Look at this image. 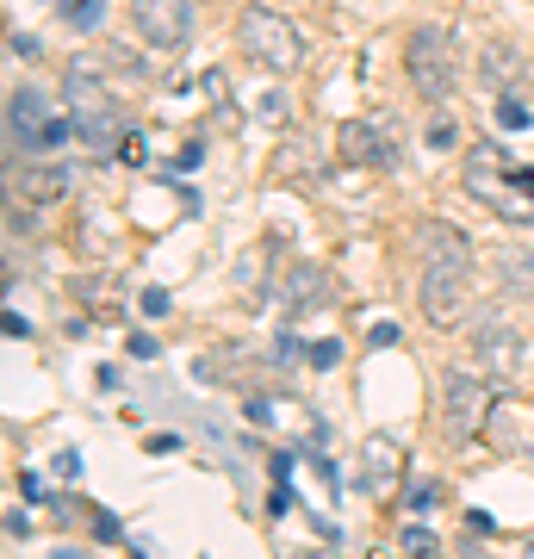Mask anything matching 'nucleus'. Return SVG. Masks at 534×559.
Returning <instances> with one entry per match:
<instances>
[{
	"label": "nucleus",
	"instance_id": "f257e3e1",
	"mask_svg": "<svg viewBox=\"0 0 534 559\" xmlns=\"http://www.w3.org/2000/svg\"><path fill=\"white\" fill-rule=\"evenodd\" d=\"M416 242H423V318L436 330H460L466 323V299H473V242L460 237L448 218L416 224Z\"/></svg>",
	"mask_w": 534,
	"mask_h": 559
},
{
	"label": "nucleus",
	"instance_id": "f03ea898",
	"mask_svg": "<svg viewBox=\"0 0 534 559\" xmlns=\"http://www.w3.org/2000/svg\"><path fill=\"white\" fill-rule=\"evenodd\" d=\"M460 193L503 224H534V168L515 162L497 138H478L460 156Z\"/></svg>",
	"mask_w": 534,
	"mask_h": 559
},
{
	"label": "nucleus",
	"instance_id": "7ed1b4c3",
	"mask_svg": "<svg viewBox=\"0 0 534 559\" xmlns=\"http://www.w3.org/2000/svg\"><path fill=\"white\" fill-rule=\"evenodd\" d=\"M62 106H69V124L87 150H119L124 143V106L112 100V87L87 69H69L62 75Z\"/></svg>",
	"mask_w": 534,
	"mask_h": 559
},
{
	"label": "nucleus",
	"instance_id": "20e7f679",
	"mask_svg": "<svg viewBox=\"0 0 534 559\" xmlns=\"http://www.w3.org/2000/svg\"><path fill=\"white\" fill-rule=\"evenodd\" d=\"M404 75H411L416 87V100H454V87H460V44L448 25H416L411 38H404Z\"/></svg>",
	"mask_w": 534,
	"mask_h": 559
},
{
	"label": "nucleus",
	"instance_id": "39448f33",
	"mask_svg": "<svg viewBox=\"0 0 534 559\" xmlns=\"http://www.w3.org/2000/svg\"><path fill=\"white\" fill-rule=\"evenodd\" d=\"M237 50L249 62H261L268 75H293L298 57H305V38L293 32V20L286 13H274V7H242L237 13Z\"/></svg>",
	"mask_w": 534,
	"mask_h": 559
},
{
	"label": "nucleus",
	"instance_id": "423d86ee",
	"mask_svg": "<svg viewBox=\"0 0 534 559\" xmlns=\"http://www.w3.org/2000/svg\"><path fill=\"white\" fill-rule=\"evenodd\" d=\"M491 373L485 367H448L441 373V429L448 441H478L491 423Z\"/></svg>",
	"mask_w": 534,
	"mask_h": 559
},
{
	"label": "nucleus",
	"instance_id": "0eeeda50",
	"mask_svg": "<svg viewBox=\"0 0 534 559\" xmlns=\"http://www.w3.org/2000/svg\"><path fill=\"white\" fill-rule=\"evenodd\" d=\"M7 131H13V150H25V156H44V150H57L62 138H75V124L57 119L38 87H13V100H7Z\"/></svg>",
	"mask_w": 534,
	"mask_h": 559
},
{
	"label": "nucleus",
	"instance_id": "6e6552de",
	"mask_svg": "<svg viewBox=\"0 0 534 559\" xmlns=\"http://www.w3.org/2000/svg\"><path fill=\"white\" fill-rule=\"evenodd\" d=\"M131 25H138V38L150 44V50H168V57H180L187 44H193V0H131Z\"/></svg>",
	"mask_w": 534,
	"mask_h": 559
},
{
	"label": "nucleus",
	"instance_id": "1a4fd4ad",
	"mask_svg": "<svg viewBox=\"0 0 534 559\" xmlns=\"http://www.w3.org/2000/svg\"><path fill=\"white\" fill-rule=\"evenodd\" d=\"M404 479V448L392 436H367L360 441V491L367 498H392V485Z\"/></svg>",
	"mask_w": 534,
	"mask_h": 559
},
{
	"label": "nucleus",
	"instance_id": "9d476101",
	"mask_svg": "<svg viewBox=\"0 0 534 559\" xmlns=\"http://www.w3.org/2000/svg\"><path fill=\"white\" fill-rule=\"evenodd\" d=\"M336 150H342V162H355V168H385V162L397 156L392 131H385V124H373V119H348L336 131Z\"/></svg>",
	"mask_w": 534,
	"mask_h": 559
},
{
	"label": "nucleus",
	"instance_id": "9b49d317",
	"mask_svg": "<svg viewBox=\"0 0 534 559\" xmlns=\"http://www.w3.org/2000/svg\"><path fill=\"white\" fill-rule=\"evenodd\" d=\"M473 330H478V355H485V373H491V380H503V373L522 367V336H515L503 318H478Z\"/></svg>",
	"mask_w": 534,
	"mask_h": 559
},
{
	"label": "nucleus",
	"instance_id": "f8f14e48",
	"mask_svg": "<svg viewBox=\"0 0 534 559\" xmlns=\"http://www.w3.org/2000/svg\"><path fill=\"white\" fill-rule=\"evenodd\" d=\"M62 187H69V175L62 168H50V162H25V175H20V193L32 205H44V200H62Z\"/></svg>",
	"mask_w": 534,
	"mask_h": 559
},
{
	"label": "nucleus",
	"instance_id": "ddd939ff",
	"mask_svg": "<svg viewBox=\"0 0 534 559\" xmlns=\"http://www.w3.org/2000/svg\"><path fill=\"white\" fill-rule=\"evenodd\" d=\"M497 274H503V299H534V255L503 249L497 255Z\"/></svg>",
	"mask_w": 534,
	"mask_h": 559
},
{
	"label": "nucleus",
	"instance_id": "4468645a",
	"mask_svg": "<svg viewBox=\"0 0 534 559\" xmlns=\"http://www.w3.org/2000/svg\"><path fill=\"white\" fill-rule=\"evenodd\" d=\"M478 81H485L491 94H510V81H515V57H510V44H491V50H485V62H478Z\"/></svg>",
	"mask_w": 534,
	"mask_h": 559
},
{
	"label": "nucleus",
	"instance_id": "2eb2a0df",
	"mask_svg": "<svg viewBox=\"0 0 534 559\" xmlns=\"http://www.w3.org/2000/svg\"><path fill=\"white\" fill-rule=\"evenodd\" d=\"M330 299V274H317V267H293V280H286V305H317Z\"/></svg>",
	"mask_w": 534,
	"mask_h": 559
},
{
	"label": "nucleus",
	"instance_id": "dca6fc26",
	"mask_svg": "<svg viewBox=\"0 0 534 559\" xmlns=\"http://www.w3.org/2000/svg\"><path fill=\"white\" fill-rule=\"evenodd\" d=\"M404 554H411V559H436L441 547H436V535H429L423 522H411V528H404Z\"/></svg>",
	"mask_w": 534,
	"mask_h": 559
},
{
	"label": "nucleus",
	"instance_id": "f3484780",
	"mask_svg": "<svg viewBox=\"0 0 534 559\" xmlns=\"http://www.w3.org/2000/svg\"><path fill=\"white\" fill-rule=\"evenodd\" d=\"M497 119H503V131H529V106L515 94H497Z\"/></svg>",
	"mask_w": 534,
	"mask_h": 559
},
{
	"label": "nucleus",
	"instance_id": "a211bd4d",
	"mask_svg": "<svg viewBox=\"0 0 534 559\" xmlns=\"http://www.w3.org/2000/svg\"><path fill=\"white\" fill-rule=\"evenodd\" d=\"M436 498H441V491H436V485H429V479H423V485H411V491H404V503H411V510H436Z\"/></svg>",
	"mask_w": 534,
	"mask_h": 559
},
{
	"label": "nucleus",
	"instance_id": "6ab92c4d",
	"mask_svg": "<svg viewBox=\"0 0 534 559\" xmlns=\"http://www.w3.org/2000/svg\"><path fill=\"white\" fill-rule=\"evenodd\" d=\"M342 360V342H311V367H336Z\"/></svg>",
	"mask_w": 534,
	"mask_h": 559
},
{
	"label": "nucleus",
	"instance_id": "aec40b11",
	"mask_svg": "<svg viewBox=\"0 0 534 559\" xmlns=\"http://www.w3.org/2000/svg\"><path fill=\"white\" fill-rule=\"evenodd\" d=\"M162 311H168V293H162V286H150V293H143V318H162Z\"/></svg>",
	"mask_w": 534,
	"mask_h": 559
},
{
	"label": "nucleus",
	"instance_id": "412c9836",
	"mask_svg": "<svg viewBox=\"0 0 534 559\" xmlns=\"http://www.w3.org/2000/svg\"><path fill=\"white\" fill-rule=\"evenodd\" d=\"M94 535H99V540H119V516H106V510H94Z\"/></svg>",
	"mask_w": 534,
	"mask_h": 559
},
{
	"label": "nucleus",
	"instance_id": "4be33fe9",
	"mask_svg": "<svg viewBox=\"0 0 534 559\" xmlns=\"http://www.w3.org/2000/svg\"><path fill=\"white\" fill-rule=\"evenodd\" d=\"M466 528H473V535H497V522L485 516V510H466Z\"/></svg>",
	"mask_w": 534,
	"mask_h": 559
},
{
	"label": "nucleus",
	"instance_id": "5701e85b",
	"mask_svg": "<svg viewBox=\"0 0 534 559\" xmlns=\"http://www.w3.org/2000/svg\"><path fill=\"white\" fill-rule=\"evenodd\" d=\"M529 559H534V540H529Z\"/></svg>",
	"mask_w": 534,
	"mask_h": 559
},
{
	"label": "nucleus",
	"instance_id": "b1692460",
	"mask_svg": "<svg viewBox=\"0 0 534 559\" xmlns=\"http://www.w3.org/2000/svg\"><path fill=\"white\" fill-rule=\"evenodd\" d=\"M286 559H305V554H286Z\"/></svg>",
	"mask_w": 534,
	"mask_h": 559
}]
</instances>
